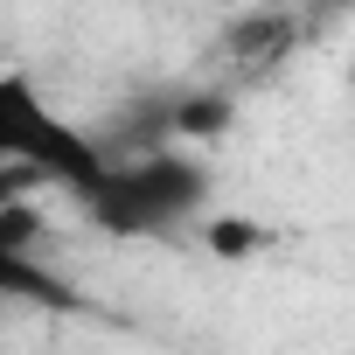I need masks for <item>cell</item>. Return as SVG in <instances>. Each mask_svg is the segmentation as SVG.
<instances>
[{"mask_svg": "<svg viewBox=\"0 0 355 355\" xmlns=\"http://www.w3.org/2000/svg\"><path fill=\"white\" fill-rule=\"evenodd\" d=\"M15 196H21V182H15V174H0V230H15Z\"/></svg>", "mask_w": 355, "mask_h": 355, "instance_id": "obj_4", "label": "cell"}, {"mask_svg": "<svg viewBox=\"0 0 355 355\" xmlns=\"http://www.w3.org/2000/svg\"><path fill=\"white\" fill-rule=\"evenodd\" d=\"M0 300L35 306V313H70V306H77L70 279H56V272H49V258H35L15 230H0Z\"/></svg>", "mask_w": 355, "mask_h": 355, "instance_id": "obj_3", "label": "cell"}, {"mask_svg": "<svg viewBox=\"0 0 355 355\" xmlns=\"http://www.w3.org/2000/svg\"><path fill=\"white\" fill-rule=\"evenodd\" d=\"M112 167V146L91 139L77 119L49 105V91L21 70H0V174L15 182H49L63 196H91Z\"/></svg>", "mask_w": 355, "mask_h": 355, "instance_id": "obj_2", "label": "cell"}, {"mask_svg": "<svg viewBox=\"0 0 355 355\" xmlns=\"http://www.w3.org/2000/svg\"><path fill=\"white\" fill-rule=\"evenodd\" d=\"M209 209V167L189 146H112L105 182L84 196V216L105 237H174Z\"/></svg>", "mask_w": 355, "mask_h": 355, "instance_id": "obj_1", "label": "cell"}]
</instances>
